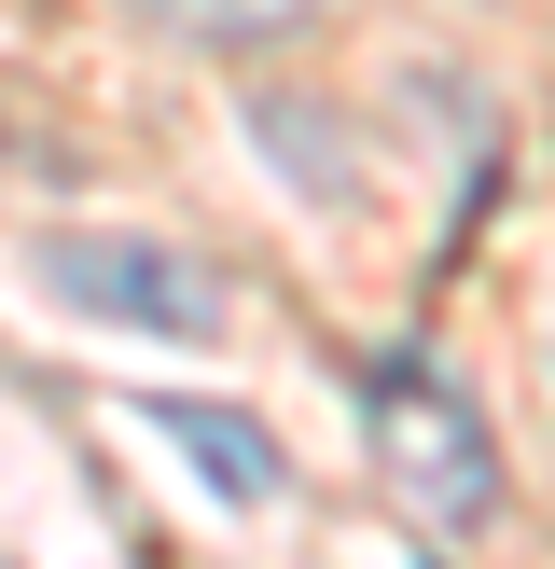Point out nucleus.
<instances>
[{
	"mask_svg": "<svg viewBox=\"0 0 555 569\" xmlns=\"http://www.w3.org/2000/svg\"><path fill=\"white\" fill-rule=\"evenodd\" d=\"M139 431H153L167 459H194V487L236 500V515H250V500H278V445H264V417H236V403H167V389H153V403H139Z\"/></svg>",
	"mask_w": 555,
	"mask_h": 569,
	"instance_id": "nucleus-3",
	"label": "nucleus"
},
{
	"mask_svg": "<svg viewBox=\"0 0 555 569\" xmlns=\"http://www.w3.org/2000/svg\"><path fill=\"white\" fill-rule=\"evenodd\" d=\"M42 292L98 306V320H139V333H209L222 320V278L167 237H42Z\"/></svg>",
	"mask_w": 555,
	"mask_h": 569,
	"instance_id": "nucleus-2",
	"label": "nucleus"
},
{
	"mask_svg": "<svg viewBox=\"0 0 555 569\" xmlns=\"http://www.w3.org/2000/svg\"><path fill=\"white\" fill-rule=\"evenodd\" d=\"M347 389H361V417H375L389 487H403L431 528H486L500 515V445H486V417H472V389H444L416 348H361Z\"/></svg>",
	"mask_w": 555,
	"mask_h": 569,
	"instance_id": "nucleus-1",
	"label": "nucleus"
},
{
	"mask_svg": "<svg viewBox=\"0 0 555 569\" xmlns=\"http://www.w3.org/2000/svg\"><path fill=\"white\" fill-rule=\"evenodd\" d=\"M139 28H167V42H292V28H320L333 0H125Z\"/></svg>",
	"mask_w": 555,
	"mask_h": 569,
	"instance_id": "nucleus-4",
	"label": "nucleus"
}]
</instances>
